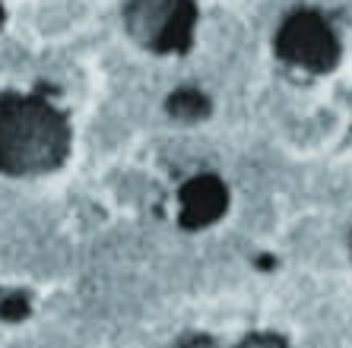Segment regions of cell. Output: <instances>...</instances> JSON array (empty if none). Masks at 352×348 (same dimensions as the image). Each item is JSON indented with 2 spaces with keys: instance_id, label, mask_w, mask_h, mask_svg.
Here are the masks:
<instances>
[{
  "instance_id": "6da1fadb",
  "label": "cell",
  "mask_w": 352,
  "mask_h": 348,
  "mask_svg": "<svg viewBox=\"0 0 352 348\" xmlns=\"http://www.w3.org/2000/svg\"><path fill=\"white\" fill-rule=\"evenodd\" d=\"M67 130L51 108L7 98L0 105V168L35 171L60 162Z\"/></svg>"
},
{
  "instance_id": "7a4b0ae2",
  "label": "cell",
  "mask_w": 352,
  "mask_h": 348,
  "mask_svg": "<svg viewBox=\"0 0 352 348\" xmlns=\"http://www.w3.org/2000/svg\"><path fill=\"white\" fill-rule=\"evenodd\" d=\"M279 48L289 60L311 70H327L336 60V38L318 13H298L289 19Z\"/></svg>"
},
{
  "instance_id": "3957f363",
  "label": "cell",
  "mask_w": 352,
  "mask_h": 348,
  "mask_svg": "<svg viewBox=\"0 0 352 348\" xmlns=\"http://www.w3.org/2000/svg\"><path fill=\"white\" fill-rule=\"evenodd\" d=\"M226 206V194L222 187L210 178H200L184 190V212H188V222H206L219 216V209Z\"/></svg>"
}]
</instances>
